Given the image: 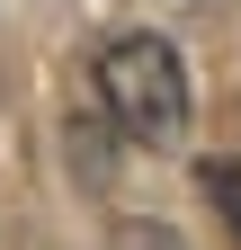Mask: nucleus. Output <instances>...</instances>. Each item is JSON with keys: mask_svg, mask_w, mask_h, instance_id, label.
Returning <instances> with one entry per match:
<instances>
[{"mask_svg": "<svg viewBox=\"0 0 241 250\" xmlns=\"http://www.w3.org/2000/svg\"><path fill=\"white\" fill-rule=\"evenodd\" d=\"M99 107L116 134H134V143H179L188 134V62H179L170 36H116L99 54Z\"/></svg>", "mask_w": 241, "mask_h": 250, "instance_id": "obj_1", "label": "nucleus"}, {"mask_svg": "<svg viewBox=\"0 0 241 250\" xmlns=\"http://www.w3.org/2000/svg\"><path fill=\"white\" fill-rule=\"evenodd\" d=\"M197 179H205V197H215V214H223V232H241V161H205Z\"/></svg>", "mask_w": 241, "mask_h": 250, "instance_id": "obj_2", "label": "nucleus"}, {"mask_svg": "<svg viewBox=\"0 0 241 250\" xmlns=\"http://www.w3.org/2000/svg\"><path fill=\"white\" fill-rule=\"evenodd\" d=\"M63 143H72V170H80L89 188H99V179H107V134H99V125H72Z\"/></svg>", "mask_w": 241, "mask_h": 250, "instance_id": "obj_3", "label": "nucleus"}, {"mask_svg": "<svg viewBox=\"0 0 241 250\" xmlns=\"http://www.w3.org/2000/svg\"><path fill=\"white\" fill-rule=\"evenodd\" d=\"M161 250H179V241H170V232H161Z\"/></svg>", "mask_w": 241, "mask_h": 250, "instance_id": "obj_4", "label": "nucleus"}]
</instances>
